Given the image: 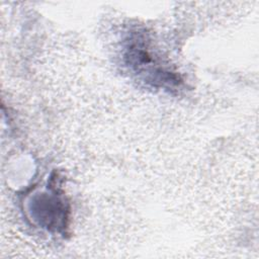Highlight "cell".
I'll return each instance as SVG.
<instances>
[{
  "instance_id": "6da1fadb",
  "label": "cell",
  "mask_w": 259,
  "mask_h": 259,
  "mask_svg": "<svg viewBox=\"0 0 259 259\" xmlns=\"http://www.w3.org/2000/svg\"><path fill=\"white\" fill-rule=\"evenodd\" d=\"M29 211L42 228L60 232L66 227L68 207L56 190H52V193L42 192L31 199Z\"/></svg>"
}]
</instances>
